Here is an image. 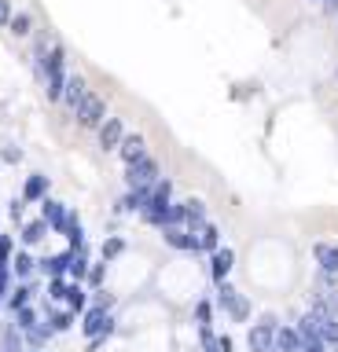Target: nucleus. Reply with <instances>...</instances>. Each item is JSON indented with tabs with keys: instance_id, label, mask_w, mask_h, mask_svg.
I'll list each match as a JSON object with an SVG mask.
<instances>
[{
	"instance_id": "obj_1",
	"label": "nucleus",
	"mask_w": 338,
	"mask_h": 352,
	"mask_svg": "<svg viewBox=\"0 0 338 352\" xmlns=\"http://www.w3.org/2000/svg\"><path fill=\"white\" fill-rule=\"evenodd\" d=\"M169 209H173V180H166V176H158L155 184H151V191H147V198H144V206H140V217L144 224H151V228H169Z\"/></svg>"
},
{
	"instance_id": "obj_2",
	"label": "nucleus",
	"mask_w": 338,
	"mask_h": 352,
	"mask_svg": "<svg viewBox=\"0 0 338 352\" xmlns=\"http://www.w3.org/2000/svg\"><path fill=\"white\" fill-rule=\"evenodd\" d=\"M81 334L89 345H100L114 334V312L111 305H100V301H89V308L81 312Z\"/></svg>"
},
{
	"instance_id": "obj_3",
	"label": "nucleus",
	"mask_w": 338,
	"mask_h": 352,
	"mask_svg": "<svg viewBox=\"0 0 338 352\" xmlns=\"http://www.w3.org/2000/svg\"><path fill=\"white\" fill-rule=\"evenodd\" d=\"M67 48L63 45H52L48 56H45V73H41V81H45V92L52 103L63 99V84H67Z\"/></svg>"
},
{
	"instance_id": "obj_4",
	"label": "nucleus",
	"mask_w": 338,
	"mask_h": 352,
	"mask_svg": "<svg viewBox=\"0 0 338 352\" xmlns=\"http://www.w3.org/2000/svg\"><path fill=\"white\" fill-rule=\"evenodd\" d=\"M103 117H107V99H103L100 92H92V89H89V95H84V99H81V106L74 110V121H78L81 129L96 132L100 125H103Z\"/></svg>"
},
{
	"instance_id": "obj_5",
	"label": "nucleus",
	"mask_w": 338,
	"mask_h": 352,
	"mask_svg": "<svg viewBox=\"0 0 338 352\" xmlns=\"http://www.w3.org/2000/svg\"><path fill=\"white\" fill-rule=\"evenodd\" d=\"M158 176H162V165H158V158L151 151H147L140 162L125 165V184H129V187H151Z\"/></svg>"
},
{
	"instance_id": "obj_6",
	"label": "nucleus",
	"mask_w": 338,
	"mask_h": 352,
	"mask_svg": "<svg viewBox=\"0 0 338 352\" xmlns=\"http://www.w3.org/2000/svg\"><path fill=\"white\" fill-rule=\"evenodd\" d=\"M41 217H45V220H48V228H52V231H59V235H67L74 224H81L78 217H74V209H70V206H63V202H56L52 195L41 202Z\"/></svg>"
},
{
	"instance_id": "obj_7",
	"label": "nucleus",
	"mask_w": 338,
	"mask_h": 352,
	"mask_svg": "<svg viewBox=\"0 0 338 352\" xmlns=\"http://www.w3.org/2000/svg\"><path fill=\"white\" fill-rule=\"evenodd\" d=\"M162 242L169 250L199 253V235H195V228H184V224H169V228H162Z\"/></svg>"
},
{
	"instance_id": "obj_8",
	"label": "nucleus",
	"mask_w": 338,
	"mask_h": 352,
	"mask_svg": "<svg viewBox=\"0 0 338 352\" xmlns=\"http://www.w3.org/2000/svg\"><path fill=\"white\" fill-rule=\"evenodd\" d=\"M129 132L125 129V117H103V125L96 129V143H100V151L103 154H111V151H118V143H122V136Z\"/></svg>"
},
{
	"instance_id": "obj_9",
	"label": "nucleus",
	"mask_w": 338,
	"mask_h": 352,
	"mask_svg": "<svg viewBox=\"0 0 338 352\" xmlns=\"http://www.w3.org/2000/svg\"><path fill=\"white\" fill-rule=\"evenodd\" d=\"M89 95V81L81 78V73H67V84H63V99H59V106L67 114H74L81 106V99Z\"/></svg>"
},
{
	"instance_id": "obj_10",
	"label": "nucleus",
	"mask_w": 338,
	"mask_h": 352,
	"mask_svg": "<svg viewBox=\"0 0 338 352\" xmlns=\"http://www.w3.org/2000/svg\"><path fill=\"white\" fill-rule=\"evenodd\" d=\"M48 220L45 217H34V220H23V228H19V246H26V250H34V246H41V242L48 239Z\"/></svg>"
},
{
	"instance_id": "obj_11",
	"label": "nucleus",
	"mask_w": 338,
	"mask_h": 352,
	"mask_svg": "<svg viewBox=\"0 0 338 352\" xmlns=\"http://www.w3.org/2000/svg\"><path fill=\"white\" fill-rule=\"evenodd\" d=\"M144 154H147V136H144V132H125V136H122V143H118V158H122V165L140 162Z\"/></svg>"
},
{
	"instance_id": "obj_12",
	"label": "nucleus",
	"mask_w": 338,
	"mask_h": 352,
	"mask_svg": "<svg viewBox=\"0 0 338 352\" xmlns=\"http://www.w3.org/2000/svg\"><path fill=\"white\" fill-rule=\"evenodd\" d=\"M70 261H74V253H70V250L52 253V257H37V272H41V275H48V279H67Z\"/></svg>"
},
{
	"instance_id": "obj_13",
	"label": "nucleus",
	"mask_w": 338,
	"mask_h": 352,
	"mask_svg": "<svg viewBox=\"0 0 338 352\" xmlns=\"http://www.w3.org/2000/svg\"><path fill=\"white\" fill-rule=\"evenodd\" d=\"M48 191H52V180L45 173H30L26 184H23V202L26 206H41V202L48 198Z\"/></svg>"
},
{
	"instance_id": "obj_14",
	"label": "nucleus",
	"mask_w": 338,
	"mask_h": 352,
	"mask_svg": "<svg viewBox=\"0 0 338 352\" xmlns=\"http://www.w3.org/2000/svg\"><path fill=\"white\" fill-rule=\"evenodd\" d=\"M12 275H15L19 283L34 279V275H37V257H34V250L19 246V250L12 253Z\"/></svg>"
},
{
	"instance_id": "obj_15",
	"label": "nucleus",
	"mask_w": 338,
	"mask_h": 352,
	"mask_svg": "<svg viewBox=\"0 0 338 352\" xmlns=\"http://www.w3.org/2000/svg\"><path fill=\"white\" fill-rule=\"evenodd\" d=\"M217 305L221 308H228V316L236 319H247L250 316V305H247V297H236V290H232V286H221V294H217Z\"/></svg>"
},
{
	"instance_id": "obj_16",
	"label": "nucleus",
	"mask_w": 338,
	"mask_h": 352,
	"mask_svg": "<svg viewBox=\"0 0 338 352\" xmlns=\"http://www.w3.org/2000/svg\"><path fill=\"white\" fill-rule=\"evenodd\" d=\"M147 191H151V187H129L125 195H118V198H114V213H118V217H129V213H140L144 198H147Z\"/></svg>"
},
{
	"instance_id": "obj_17",
	"label": "nucleus",
	"mask_w": 338,
	"mask_h": 352,
	"mask_svg": "<svg viewBox=\"0 0 338 352\" xmlns=\"http://www.w3.org/2000/svg\"><path fill=\"white\" fill-rule=\"evenodd\" d=\"M37 294H41V290H37V286L30 283V279H26V283H15V286H12V294H8V301H4V305H8V312L15 316L19 308L34 305V297H37Z\"/></svg>"
},
{
	"instance_id": "obj_18",
	"label": "nucleus",
	"mask_w": 338,
	"mask_h": 352,
	"mask_svg": "<svg viewBox=\"0 0 338 352\" xmlns=\"http://www.w3.org/2000/svg\"><path fill=\"white\" fill-rule=\"evenodd\" d=\"M232 264H236V253H232V250H214V253H210V279H225V275L232 272Z\"/></svg>"
},
{
	"instance_id": "obj_19",
	"label": "nucleus",
	"mask_w": 338,
	"mask_h": 352,
	"mask_svg": "<svg viewBox=\"0 0 338 352\" xmlns=\"http://www.w3.org/2000/svg\"><path fill=\"white\" fill-rule=\"evenodd\" d=\"M272 338H276V327H272V319H261V323L250 330V345L258 349V352H269V349H272Z\"/></svg>"
},
{
	"instance_id": "obj_20",
	"label": "nucleus",
	"mask_w": 338,
	"mask_h": 352,
	"mask_svg": "<svg viewBox=\"0 0 338 352\" xmlns=\"http://www.w3.org/2000/svg\"><path fill=\"white\" fill-rule=\"evenodd\" d=\"M195 235H199V253H214V250L221 246V231H217V224L203 220V224L195 228Z\"/></svg>"
},
{
	"instance_id": "obj_21",
	"label": "nucleus",
	"mask_w": 338,
	"mask_h": 352,
	"mask_svg": "<svg viewBox=\"0 0 338 352\" xmlns=\"http://www.w3.org/2000/svg\"><path fill=\"white\" fill-rule=\"evenodd\" d=\"M45 323L52 327V334H67V330L74 327V312H70V308L67 305H56V308H48V316H45Z\"/></svg>"
},
{
	"instance_id": "obj_22",
	"label": "nucleus",
	"mask_w": 338,
	"mask_h": 352,
	"mask_svg": "<svg viewBox=\"0 0 338 352\" xmlns=\"http://www.w3.org/2000/svg\"><path fill=\"white\" fill-rule=\"evenodd\" d=\"M8 30H12V37L26 40V37H34V34H37V23H34V15H30V12H15V15H12V23H8Z\"/></svg>"
},
{
	"instance_id": "obj_23",
	"label": "nucleus",
	"mask_w": 338,
	"mask_h": 352,
	"mask_svg": "<svg viewBox=\"0 0 338 352\" xmlns=\"http://www.w3.org/2000/svg\"><path fill=\"white\" fill-rule=\"evenodd\" d=\"M52 338H56V334H52V327L45 323V319H41V323H34V327H30L26 334H23V341H26V349H45V345H48Z\"/></svg>"
},
{
	"instance_id": "obj_24",
	"label": "nucleus",
	"mask_w": 338,
	"mask_h": 352,
	"mask_svg": "<svg viewBox=\"0 0 338 352\" xmlns=\"http://www.w3.org/2000/svg\"><path fill=\"white\" fill-rule=\"evenodd\" d=\"M0 352H26V341H23V330L15 323H8L0 330Z\"/></svg>"
},
{
	"instance_id": "obj_25",
	"label": "nucleus",
	"mask_w": 338,
	"mask_h": 352,
	"mask_svg": "<svg viewBox=\"0 0 338 352\" xmlns=\"http://www.w3.org/2000/svg\"><path fill=\"white\" fill-rule=\"evenodd\" d=\"M89 301H92V294L84 290V283H74V286H70V294H67V301H63V305H67L74 316H81L84 308H89Z\"/></svg>"
},
{
	"instance_id": "obj_26",
	"label": "nucleus",
	"mask_w": 338,
	"mask_h": 352,
	"mask_svg": "<svg viewBox=\"0 0 338 352\" xmlns=\"http://www.w3.org/2000/svg\"><path fill=\"white\" fill-rule=\"evenodd\" d=\"M89 268H92V261H89V250H78V253H74V261H70V272H67V279H70V283H84V279H89Z\"/></svg>"
},
{
	"instance_id": "obj_27",
	"label": "nucleus",
	"mask_w": 338,
	"mask_h": 352,
	"mask_svg": "<svg viewBox=\"0 0 338 352\" xmlns=\"http://www.w3.org/2000/svg\"><path fill=\"white\" fill-rule=\"evenodd\" d=\"M129 250V242L122 239V235H107V239H103V246H100V253H103V261H114V257H122V253Z\"/></svg>"
},
{
	"instance_id": "obj_28",
	"label": "nucleus",
	"mask_w": 338,
	"mask_h": 352,
	"mask_svg": "<svg viewBox=\"0 0 338 352\" xmlns=\"http://www.w3.org/2000/svg\"><path fill=\"white\" fill-rule=\"evenodd\" d=\"M41 319H45V316H41L34 305H26V308H19V312H15V327L23 330V334H26V330L34 327V323H41Z\"/></svg>"
},
{
	"instance_id": "obj_29",
	"label": "nucleus",
	"mask_w": 338,
	"mask_h": 352,
	"mask_svg": "<svg viewBox=\"0 0 338 352\" xmlns=\"http://www.w3.org/2000/svg\"><path fill=\"white\" fill-rule=\"evenodd\" d=\"M70 279H48V301L52 305H63L67 301V294H70Z\"/></svg>"
},
{
	"instance_id": "obj_30",
	"label": "nucleus",
	"mask_w": 338,
	"mask_h": 352,
	"mask_svg": "<svg viewBox=\"0 0 338 352\" xmlns=\"http://www.w3.org/2000/svg\"><path fill=\"white\" fill-rule=\"evenodd\" d=\"M92 286V290H103V283H107V261H100V264H92L89 268V279H84Z\"/></svg>"
},
{
	"instance_id": "obj_31",
	"label": "nucleus",
	"mask_w": 338,
	"mask_h": 352,
	"mask_svg": "<svg viewBox=\"0 0 338 352\" xmlns=\"http://www.w3.org/2000/svg\"><path fill=\"white\" fill-rule=\"evenodd\" d=\"M316 257H320V264L327 272H338V250L335 246H316Z\"/></svg>"
},
{
	"instance_id": "obj_32",
	"label": "nucleus",
	"mask_w": 338,
	"mask_h": 352,
	"mask_svg": "<svg viewBox=\"0 0 338 352\" xmlns=\"http://www.w3.org/2000/svg\"><path fill=\"white\" fill-rule=\"evenodd\" d=\"M19 250L15 235H0V264H12V253Z\"/></svg>"
},
{
	"instance_id": "obj_33",
	"label": "nucleus",
	"mask_w": 338,
	"mask_h": 352,
	"mask_svg": "<svg viewBox=\"0 0 338 352\" xmlns=\"http://www.w3.org/2000/svg\"><path fill=\"white\" fill-rule=\"evenodd\" d=\"M15 275H12V264H0V301H8V294H12V283Z\"/></svg>"
},
{
	"instance_id": "obj_34",
	"label": "nucleus",
	"mask_w": 338,
	"mask_h": 352,
	"mask_svg": "<svg viewBox=\"0 0 338 352\" xmlns=\"http://www.w3.org/2000/svg\"><path fill=\"white\" fill-rule=\"evenodd\" d=\"M12 15H15V4H12V0H0V30H8Z\"/></svg>"
},
{
	"instance_id": "obj_35",
	"label": "nucleus",
	"mask_w": 338,
	"mask_h": 352,
	"mask_svg": "<svg viewBox=\"0 0 338 352\" xmlns=\"http://www.w3.org/2000/svg\"><path fill=\"white\" fill-rule=\"evenodd\" d=\"M0 158H4L8 165H19L23 162V151H19V147H8V151H0Z\"/></svg>"
},
{
	"instance_id": "obj_36",
	"label": "nucleus",
	"mask_w": 338,
	"mask_h": 352,
	"mask_svg": "<svg viewBox=\"0 0 338 352\" xmlns=\"http://www.w3.org/2000/svg\"><path fill=\"white\" fill-rule=\"evenodd\" d=\"M26 352H45V349H26Z\"/></svg>"
},
{
	"instance_id": "obj_37",
	"label": "nucleus",
	"mask_w": 338,
	"mask_h": 352,
	"mask_svg": "<svg viewBox=\"0 0 338 352\" xmlns=\"http://www.w3.org/2000/svg\"><path fill=\"white\" fill-rule=\"evenodd\" d=\"M0 235H4V231H0Z\"/></svg>"
},
{
	"instance_id": "obj_38",
	"label": "nucleus",
	"mask_w": 338,
	"mask_h": 352,
	"mask_svg": "<svg viewBox=\"0 0 338 352\" xmlns=\"http://www.w3.org/2000/svg\"><path fill=\"white\" fill-rule=\"evenodd\" d=\"M0 305H4V301H0Z\"/></svg>"
}]
</instances>
